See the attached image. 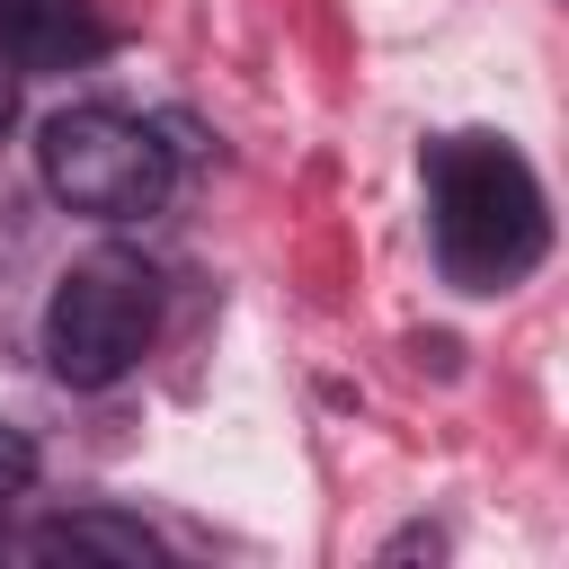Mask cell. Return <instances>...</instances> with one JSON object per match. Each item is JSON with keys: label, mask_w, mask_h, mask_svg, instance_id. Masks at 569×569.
<instances>
[{"label": "cell", "mask_w": 569, "mask_h": 569, "mask_svg": "<svg viewBox=\"0 0 569 569\" xmlns=\"http://www.w3.org/2000/svg\"><path fill=\"white\" fill-rule=\"evenodd\" d=\"M36 169H44L53 204H71L89 222H142L178 187V151L160 142V124L124 116V107H62V116H44Z\"/></svg>", "instance_id": "7a4b0ae2"}, {"label": "cell", "mask_w": 569, "mask_h": 569, "mask_svg": "<svg viewBox=\"0 0 569 569\" xmlns=\"http://www.w3.org/2000/svg\"><path fill=\"white\" fill-rule=\"evenodd\" d=\"M427 222H436V258L462 293H507L551 249L542 178L525 169V151L507 133H445L427 151Z\"/></svg>", "instance_id": "6da1fadb"}, {"label": "cell", "mask_w": 569, "mask_h": 569, "mask_svg": "<svg viewBox=\"0 0 569 569\" xmlns=\"http://www.w3.org/2000/svg\"><path fill=\"white\" fill-rule=\"evenodd\" d=\"M0 53L18 71H80L107 53V27L89 0H0Z\"/></svg>", "instance_id": "277c9868"}, {"label": "cell", "mask_w": 569, "mask_h": 569, "mask_svg": "<svg viewBox=\"0 0 569 569\" xmlns=\"http://www.w3.org/2000/svg\"><path fill=\"white\" fill-rule=\"evenodd\" d=\"M36 551H71V560H80V551H89V560H151L160 542H151L133 516H53V525L36 533Z\"/></svg>", "instance_id": "5b68a950"}, {"label": "cell", "mask_w": 569, "mask_h": 569, "mask_svg": "<svg viewBox=\"0 0 569 569\" xmlns=\"http://www.w3.org/2000/svg\"><path fill=\"white\" fill-rule=\"evenodd\" d=\"M27 480H36V445H27V436L0 418V498H18Z\"/></svg>", "instance_id": "8992f818"}, {"label": "cell", "mask_w": 569, "mask_h": 569, "mask_svg": "<svg viewBox=\"0 0 569 569\" xmlns=\"http://www.w3.org/2000/svg\"><path fill=\"white\" fill-rule=\"evenodd\" d=\"M160 338V276L133 249H98L80 267H62L53 302H44V365L71 391H107L124 382Z\"/></svg>", "instance_id": "3957f363"}]
</instances>
